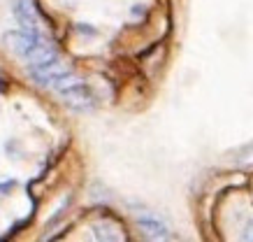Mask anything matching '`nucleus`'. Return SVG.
Segmentation results:
<instances>
[{"label": "nucleus", "instance_id": "1", "mask_svg": "<svg viewBox=\"0 0 253 242\" xmlns=\"http://www.w3.org/2000/svg\"><path fill=\"white\" fill-rule=\"evenodd\" d=\"M198 217L207 240H253V151L211 168Z\"/></svg>", "mask_w": 253, "mask_h": 242}]
</instances>
